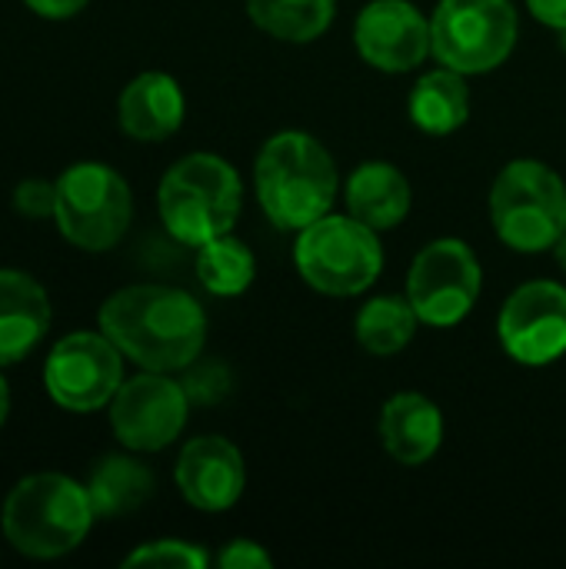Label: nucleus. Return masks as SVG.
<instances>
[{
	"label": "nucleus",
	"instance_id": "nucleus-13",
	"mask_svg": "<svg viewBox=\"0 0 566 569\" xmlns=\"http://www.w3.org/2000/svg\"><path fill=\"white\" fill-rule=\"evenodd\" d=\"M360 57L387 73H407L427 60L430 23L410 0H374L357 17Z\"/></svg>",
	"mask_w": 566,
	"mask_h": 569
},
{
	"label": "nucleus",
	"instance_id": "nucleus-30",
	"mask_svg": "<svg viewBox=\"0 0 566 569\" xmlns=\"http://www.w3.org/2000/svg\"><path fill=\"white\" fill-rule=\"evenodd\" d=\"M554 253H557V263H560V267H564V270H566V230H564V237L557 240Z\"/></svg>",
	"mask_w": 566,
	"mask_h": 569
},
{
	"label": "nucleus",
	"instance_id": "nucleus-20",
	"mask_svg": "<svg viewBox=\"0 0 566 569\" xmlns=\"http://www.w3.org/2000/svg\"><path fill=\"white\" fill-rule=\"evenodd\" d=\"M87 493L93 500L97 517L117 520L140 510L153 497V473L130 457H103L90 470Z\"/></svg>",
	"mask_w": 566,
	"mask_h": 569
},
{
	"label": "nucleus",
	"instance_id": "nucleus-25",
	"mask_svg": "<svg viewBox=\"0 0 566 569\" xmlns=\"http://www.w3.org/2000/svg\"><path fill=\"white\" fill-rule=\"evenodd\" d=\"M13 207H17V213H23V217H30V220L53 217V207H57V183H47V180H23V183H17V190H13Z\"/></svg>",
	"mask_w": 566,
	"mask_h": 569
},
{
	"label": "nucleus",
	"instance_id": "nucleus-12",
	"mask_svg": "<svg viewBox=\"0 0 566 569\" xmlns=\"http://www.w3.org/2000/svg\"><path fill=\"white\" fill-rule=\"evenodd\" d=\"M497 333L517 363H554L566 353V290L554 280L524 283L504 303Z\"/></svg>",
	"mask_w": 566,
	"mask_h": 569
},
{
	"label": "nucleus",
	"instance_id": "nucleus-7",
	"mask_svg": "<svg viewBox=\"0 0 566 569\" xmlns=\"http://www.w3.org/2000/svg\"><path fill=\"white\" fill-rule=\"evenodd\" d=\"M130 217V187L107 163H73L60 173L53 220L73 247L110 250L127 233Z\"/></svg>",
	"mask_w": 566,
	"mask_h": 569
},
{
	"label": "nucleus",
	"instance_id": "nucleus-24",
	"mask_svg": "<svg viewBox=\"0 0 566 569\" xmlns=\"http://www.w3.org/2000/svg\"><path fill=\"white\" fill-rule=\"evenodd\" d=\"M210 563V557L183 540H157L147 543L140 550H133L123 567H163V569H203Z\"/></svg>",
	"mask_w": 566,
	"mask_h": 569
},
{
	"label": "nucleus",
	"instance_id": "nucleus-23",
	"mask_svg": "<svg viewBox=\"0 0 566 569\" xmlns=\"http://www.w3.org/2000/svg\"><path fill=\"white\" fill-rule=\"evenodd\" d=\"M197 277L214 297H237L257 277V260L250 247L230 233L210 240L197 253Z\"/></svg>",
	"mask_w": 566,
	"mask_h": 569
},
{
	"label": "nucleus",
	"instance_id": "nucleus-22",
	"mask_svg": "<svg viewBox=\"0 0 566 569\" xmlns=\"http://www.w3.org/2000/svg\"><path fill=\"white\" fill-rule=\"evenodd\" d=\"M247 10L260 30L290 43L317 40L334 20V0H247Z\"/></svg>",
	"mask_w": 566,
	"mask_h": 569
},
{
	"label": "nucleus",
	"instance_id": "nucleus-11",
	"mask_svg": "<svg viewBox=\"0 0 566 569\" xmlns=\"http://www.w3.org/2000/svg\"><path fill=\"white\" fill-rule=\"evenodd\" d=\"M190 410V393L187 387L167 380L163 373H140L127 383L110 400V427L117 440L137 453H157L170 447Z\"/></svg>",
	"mask_w": 566,
	"mask_h": 569
},
{
	"label": "nucleus",
	"instance_id": "nucleus-1",
	"mask_svg": "<svg viewBox=\"0 0 566 569\" xmlns=\"http://www.w3.org/2000/svg\"><path fill=\"white\" fill-rule=\"evenodd\" d=\"M100 330L123 357L153 373L190 367L207 340L200 303L177 287H123L100 307Z\"/></svg>",
	"mask_w": 566,
	"mask_h": 569
},
{
	"label": "nucleus",
	"instance_id": "nucleus-17",
	"mask_svg": "<svg viewBox=\"0 0 566 569\" xmlns=\"http://www.w3.org/2000/svg\"><path fill=\"white\" fill-rule=\"evenodd\" d=\"M380 437L397 463L420 467L440 450L444 417L424 393H397L380 413Z\"/></svg>",
	"mask_w": 566,
	"mask_h": 569
},
{
	"label": "nucleus",
	"instance_id": "nucleus-18",
	"mask_svg": "<svg viewBox=\"0 0 566 569\" xmlns=\"http://www.w3.org/2000/svg\"><path fill=\"white\" fill-rule=\"evenodd\" d=\"M344 200L350 217H357L370 230H390L410 210V183L394 163L370 160L350 173Z\"/></svg>",
	"mask_w": 566,
	"mask_h": 569
},
{
	"label": "nucleus",
	"instance_id": "nucleus-14",
	"mask_svg": "<svg viewBox=\"0 0 566 569\" xmlns=\"http://www.w3.org/2000/svg\"><path fill=\"white\" fill-rule=\"evenodd\" d=\"M177 487L183 500L197 510H230L247 487V467L240 450L224 437L190 440L177 460Z\"/></svg>",
	"mask_w": 566,
	"mask_h": 569
},
{
	"label": "nucleus",
	"instance_id": "nucleus-29",
	"mask_svg": "<svg viewBox=\"0 0 566 569\" xmlns=\"http://www.w3.org/2000/svg\"><path fill=\"white\" fill-rule=\"evenodd\" d=\"M7 410H10V390H7V383H3V377H0V427H3V420H7Z\"/></svg>",
	"mask_w": 566,
	"mask_h": 569
},
{
	"label": "nucleus",
	"instance_id": "nucleus-6",
	"mask_svg": "<svg viewBox=\"0 0 566 569\" xmlns=\"http://www.w3.org/2000/svg\"><path fill=\"white\" fill-rule=\"evenodd\" d=\"M297 270L300 277L330 297L364 293L384 270V247L377 230L357 217H320L297 237Z\"/></svg>",
	"mask_w": 566,
	"mask_h": 569
},
{
	"label": "nucleus",
	"instance_id": "nucleus-21",
	"mask_svg": "<svg viewBox=\"0 0 566 569\" xmlns=\"http://www.w3.org/2000/svg\"><path fill=\"white\" fill-rule=\"evenodd\" d=\"M417 323L420 317L410 297H377L357 313V340L374 357H394L414 340Z\"/></svg>",
	"mask_w": 566,
	"mask_h": 569
},
{
	"label": "nucleus",
	"instance_id": "nucleus-19",
	"mask_svg": "<svg viewBox=\"0 0 566 569\" xmlns=\"http://www.w3.org/2000/svg\"><path fill=\"white\" fill-rule=\"evenodd\" d=\"M410 120L424 130V133H454L457 127L467 123L470 117V90L464 73L440 67L420 77V83L410 93Z\"/></svg>",
	"mask_w": 566,
	"mask_h": 569
},
{
	"label": "nucleus",
	"instance_id": "nucleus-4",
	"mask_svg": "<svg viewBox=\"0 0 566 569\" xmlns=\"http://www.w3.org/2000/svg\"><path fill=\"white\" fill-rule=\"evenodd\" d=\"M163 227L187 247H203L234 230L244 203L237 170L214 153H190L160 180Z\"/></svg>",
	"mask_w": 566,
	"mask_h": 569
},
{
	"label": "nucleus",
	"instance_id": "nucleus-15",
	"mask_svg": "<svg viewBox=\"0 0 566 569\" xmlns=\"http://www.w3.org/2000/svg\"><path fill=\"white\" fill-rule=\"evenodd\" d=\"M47 327V290L20 270H0V367L20 363L43 340Z\"/></svg>",
	"mask_w": 566,
	"mask_h": 569
},
{
	"label": "nucleus",
	"instance_id": "nucleus-9",
	"mask_svg": "<svg viewBox=\"0 0 566 569\" xmlns=\"http://www.w3.org/2000/svg\"><path fill=\"white\" fill-rule=\"evenodd\" d=\"M123 380L120 350L107 333L63 337L43 367L47 393L70 413H93L113 400Z\"/></svg>",
	"mask_w": 566,
	"mask_h": 569
},
{
	"label": "nucleus",
	"instance_id": "nucleus-10",
	"mask_svg": "<svg viewBox=\"0 0 566 569\" xmlns=\"http://www.w3.org/2000/svg\"><path fill=\"white\" fill-rule=\"evenodd\" d=\"M480 263L464 240H437L424 247L410 267L407 297L430 327L460 323L480 297Z\"/></svg>",
	"mask_w": 566,
	"mask_h": 569
},
{
	"label": "nucleus",
	"instance_id": "nucleus-5",
	"mask_svg": "<svg viewBox=\"0 0 566 569\" xmlns=\"http://www.w3.org/2000/svg\"><path fill=\"white\" fill-rule=\"evenodd\" d=\"M497 237L520 253L554 250L566 230V183L537 160H514L490 190Z\"/></svg>",
	"mask_w": 566,
	"mask_h": 569
},
{
	"label": "nucleus",
	"instance_id": "nucleus-3",
	"mask_svg": "<svg viewBox=\"0 0 566 569\" xmlns=\"http://www.w3.org/2000/svg\"><path fill=\"white\" fill-rule=\"evenodd\" d=\"M97 520L87 487L63 473L20 480L3 503V533L23 557L57 560L83 543Z\"/></svg>",
	"mask_w": 566,
	"mask_h": 569
},
{
	"label": "nucleus",
	"instance_id": "nucleus-8",
	"mask_svg": "<svg viewBox=\"0 0 566 569\" xmlns=\"http://www.w3.org/2000/svg\"><path fill=\"white\" fill-rule=\"evenodd\" d=\"M517 43V10L510 0H440L430 20L434 57L457 73L500 67Z\"/></svg>",
	"mask_w": 566,
	"mask_h": 569
},
{
	"label": "nucleus",
	"instance_id": "nucleus-28",
	"mask_svg": "<svg viewBox=\"0 0 566 569\" xmlns=\"http://www.w3.org/2000/svg\"><path fill=\"white\" fill-rule=\"evenodd\" d=\"M527 7L540 23L566 33V0H527Z\"/></svg>",
	"mask_w": 566,
	"mask_h": 569
},
{
	"label": "nucleus",
	"instance_id": "nucleus-27",
	"mask_svg": "<svg viewBox=\"0 0 566 569\" xmlns=\"http://www.w3.org/2000/svg\"><path fill=\"white\" fill-rule=\"evenodd\" d=\"M33 13L40 17H50V20H63V17H73L87 7V0H23Z\"/></svg>",
	"mask_w": 566,
	"mask_h": 569
},
{
	"label": "nucleus",
	"instance_id": "nucleus-16",
	"mask_svg": "<svg viewBox=\"0 0 566 569\" xmlns=\"http://www.w3.org/2000/svg\"><path fill=\"white\" fill-rule=\"evenodd\" d=\"M117 117L123 133L133 140H167L183 123V90L167 73H140L120 93Z\"/></svg>",
	"mask_w": 566,
	"mask_h": 569
},
{
	"label": "nucleus",
	"instance_id": "nucleus-2",
	"mask_svg": "<svg viewBox=\"0 0 566 569\" xmlns=\"http://www.w3.org/2000/svg\"><path fill=\"white\" fill-rule=\"evenodd\" d=\"M257 197L280 230H304L327 217L337 197V167L320 140L300 130L277 133L264 143L257 167Z\"/></svg>",
	"mask_w": 566,
	"mask_h": 569
},
{
	"label": "nucleus",
	"instance_id": "nucleus-26",
	"mask_svg": "<svg viewBox=\"0 0 566 569\" xmlns=\"http://www.w3.org/2000/svg\"><path fill=\"white\" fill-rule=\"evenodd\" d=\"M217 563L224 569H270L274 567V560H270V553L260 547V543H250V540H234L220 557H217Z\"/></svg>",
	"mask_w": 566,
	"mask_h": 569
}]
</instances>
